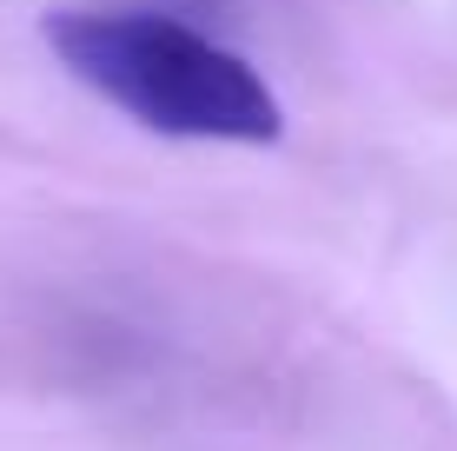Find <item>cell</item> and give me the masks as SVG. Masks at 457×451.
<instances>
[{
	"label": "cell",
	"instance_id": "1",
	"mask_svg": "<svg viewBox=\"0 0 457 451\" xmlns=\"http://www.w3.org/2000/svg\"><path fill=\"white\" fill-rule=\"evenodd\" d=\"M40 40L60 67L133 127L206 146H272L286 106L226 40L153 7H46Z\"/></svg>",
	"mask_w": 457,
	"mask_h": 451
}]
</instances>
